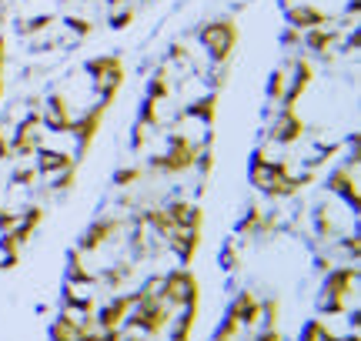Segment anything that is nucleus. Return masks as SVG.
Returning a JSON list of instances; mask_svg holds the SVG:
<instances>
[{
	"label": "nucleus",
	"instance_id": "1a4fd4ad",
	"mask_svg": "<svg viewBox=\"0 0 361 341\" xmlns=\"http://www.w3.org/2000/svg\"><path fill=\"white\" fill-rule=\"evenodd\" d=\"M284 174H291V164H288L284 158L271 161L264 147H258V151L251 154V161H247V181L255 184L258 191H261V187H264L268 181H274V178H284Z\"/></svg>",
	"mask_w": 361,
	"mask_h": 341
},
{
	"label": "nucleus",
	"instance_id": "72a5a7b5",
	"mask_svg": "<svg viewBox=\"0 0 361 341\" xmlns=\"http://www.w3.org/2000/svg\"><path fill=\"white\" fill-rule=\"evenodd\" d=\"M168 218L174 228H188V218H191V201H171L168 208Z\"/></svg>",
	"mask_w": 361,
	"mask_h": 341
},
{
	"label": "nucleus",
	"instance_id": "aec40b11",
	"mask_svg": "<svg viewBox=\"0 0 361 341\" xmlns=\"http://www.w3.org/2000/svg\"><path fill=\"white\" fill-rule=\"evenodd\" d=\"M67 285H74V288H90V285H97V275L84 264V254H80L78 248L67 251Z\"/></svg>",
	"mask_w": 361,
	"mask_h": 341
},
{
	"label": "nucleus",
	"instance_id": "7ed1b4c3",
	"mask_svg": "<svg viewBox=\"0 0 361 341\" xmlns=\"http://www.w3.org/2000/svg\"><path fill=\"white\" fill-rule=\"evenodd\" d=\"M84 70L94 80V91L101 94V104L114 107L117 94L124 87V61L117 54H104V57H90L87 64H84Z\"/></svg>",
	"mask_w": 361,
	"mask_h": 341
},
{
	"label": "nucleus",
	"instance_id": "c85d7f7f",
	"mask_svg": "<svg viewBox=\"0 0 361 341\" xmlns=\"http://www.w3.org/2000/svg\"><path fill=\"white\" fill-rule=\"evenodd\" d=\"M314 235L322 237V241H328V237H335V235H338V224H335V218H331L328 204L314 208Z\"/></svg>",
	"mask_w": 361,
	"mask_h": 341
},
{
	"label": "nucleus",
	"instance_id": "bb28decb",
	"mask_svg": "<svg viewBox=\"0 0 361 341\" xmlns=\"http://www.w3.org/2000/svg\"><path fill=\"white\" fill-rule=\"evenodd\" d=\"M130 275H134V264H114V268H104L101 275H97V285H104V288H111V291H121Z\"/></svg>",
	"mask_w": 361,
	"mask_h": 341
},
{
	"label": "nucleus",
	"instance_id": "c03bdc74",
	"mask_svg": "<svg viewBox=\"0 0 361 341\" xmlns=\"http://www.w3.org/2000/svg\"><path fill=\"white\" fill-rule=\"evenodd\" d=\"M107 24H111V30H124V27H130L134 24V7H121V11H114Z\"/></svg>",
	"mask_w": 361,
	"mask_h": 341
},
{
	"label": "nucleus",
	"instance_id": "dca6fc26",
	"mask_svg": "<svg viewBox=\"0 0 361 341\" xmlns=\"http://www.w3.org/2000/svg\"><path fill=\"white\" fill-rule=\"evenodd\" d=\"M284 17H288V27H295L301 34L311 27H328V20H331V13L314 7V4H291V7H284Z\"/></svg>",
	"mask_w": 361,
	"mask_h": 341
},
{
	"label": "nucleus",
	"instance_id": "4be33fe9",
	"mask_svg": "<svg viewBox=\"0 0 361 341\" xmlns=\"http://www.w3.org/2000/svg\"><path fill=\"white\" fill-rule=\"evenodd\" d=\"M338 37H341V30H331V27H311V30L301 34V44H305L311 54H328Z\"/></svg>",
	"mask_w": 361,
	"mask_h": 341
},
{
	"label": "nucleus",
	"instance_id": "e433bc0d",
	"mask_svg": "<svg viewBox=\"0 0 361 341\" xmlns=\"http://www.w3.org/2000/svg\"><path fill=\"white\" fill-rule=\"evenodd\" d=\"M278 311H281V302L278 298H264L261 302V325L264 328H278Z\"/></svg>",
	"mask_w": 361,
	"mask_h": 341
},
{
	"label": "nucleus",
	"instance_id": "f257e3e1",
	"mask_svg": "<svg viewBox=\"0 0 361 341\" xmlns=\"http://www.w3.org/2000/svg\"><path fill=\"white\" fill-rule=\"evenodd\" d=\"M358 281H361L358 264H341V268L324 271L322 294H318V311L322 315H345L348 298L358 294Z\"/></svg>",
	"mask_w": 361,
	"mask_h": 341
},
{
	"label": "nucleus",
	"instance_id": "a878e982",
	"mask_svg": "<svg viewBox=\"0 0 361 341\" xmlns=\"http://www.w3.org/2000/svg\"><path fill=\"white\" fill-rule=\"evenodd\" d=\"M197 311H201V304H194V308H180L178 318H171L174 321V328H171V341H191V331L197 325Z\"/></svg>",
	"mask_w": 361,
	"mask_h": 341
},
{
	"label": "nucleus",
	"instance_id": "de8ad7c7",
	"mask_svg": "<svg viewBox=\"0 0 361 341\" xmlns=\"http://www.w3.org/2000/svg\"><path fill=\"white\" fill-rule=\"evenodd\" d=\"M17 224H20V214H17V211L0 208V235H4V231H13Z\"/></svg>",
	"mask_w": 361,
	"mask_h": 341
},
{
	"label": "nucleus",
	"instance_id": "6e6552de",
	"mask_svg": "<svg viewBox=\"0 0 361 341\" xmlns=\"http://www.w3.org/2000/svg\"><path fill=\"white\" fill-rule=\"evenodd\" d=\"M40 131H44V124H40V111H30V114H24V120L13 128L11 134V154L20 161H30L34 154H37V147L44 144L40 141Z\"/></svg>",
	"mask_w": 361,
	"mask_h": 341
},
{
	"label": "nucleus",
	"instance_id": "13d9d810",
	"mask_svg": "<svg viewBox=\"0 0 361 341\" xmlns=\"http://www.w3.org/2000/svg\"><path fill=\"white\" fill-rule=\"evenodd\" d=\"M107 4H111V7H124L128 0H107Z\"/></svg>",
	"mask_w": 361,
	"mask_h": 341
},
{
	"label": "nucleus",
	"instance_id": "423d86ee",
	"mask_svg": "<svg viewBox=\"0 0 361 341\" xmlns=\"http://www.w3.org/2000/svg\"><path fill=\"white\" fill-rule=\"evenodd\" d=\"M107 111H111V107L97 101L94 107L80 111L78 118L71 120V131H67V134H71V137L78 141V151H74V161H78V164L90 154V147H94V141H97V134H101V128H104V118H107Z\"/></svg>",
	"mask_w": 361,
	"mask_h": 341
},
{
	"label": "nucleus",
	"instance_id": "8fccbe9b",
	"mask_svg": "<svg viewBox=\"0 0 361 341\" xmlns=\"http://www.w3.org/2000/svg\"><path fill=\"white\" fill-rule=\"evenodd\" d=\"M13 154H11V134L0 128V161H11Z\"/></svg>",
	"mask_w": 361,
	"mask_h": 341
},
{
	"label": "nucleus",
	"instance_id": "4c0bfd02",
	"mask_svg": "<svg viewBox=\"0 0 361 341\" xmlns=\"http://www.w3.org/2000/svg\"><path fill=\"white\" fill-rule=\"evenodd\" d=\"M141 178H144V168H137V164L121 168V170H114V187H130V184H137Z\"/></svg>",
	"mask_w": 361,
	"mask_h": 341
},
{
	"label": "nucleus",
	"instance_id": "a19ab883",
	"mask_svg": "<svg viewBox=\"0 0 361 341\" xmlns=\"http://www.w3.org/2000/svg\"><path fill=\"white\" fill-rule=\"evenodd\" d=\"M40 181V174H37V168H34V164H20V168L13 170V184H17V187H34V184Z\"/></svg>",
	"mask_w": 361,
	"mask_h": 341
},
{
	"label": "nucleus",
	"instance_id": "58836bf2",
	"mask_svg": "<svg viewBox=\"0 0 361 341\" xmlns=\"http://www.w3.org/2000/svg\"><path fill=\"white\" fill-rule=\"evenodd\" d=\"M0 254H4V258H20V254H24V244L17 241L13 231H4V235H0Z\"/></svg>",
	"mask_w": 361,
	"mask_h": 341
},
{
	"label": "nucleus",
	"instance_id": "0eeeda50",
	"mask_svg": "<svg viewBox=\"0 0 361 341\" xmlns=\"http://www.w3.org/2000/svg\"><path fill=\"white\" fill-rule=\"evenodd\" d=\"M171 311L164 302H154V304H134L130 308V315L124 318V331H141L147 338H157V335H164L171 325Z\"/></svg>",
	"mask_w": 361,
	"mask_h": 341
},
{
	"label": "nucleus",
	"instance_id": "f03ea898",
	"mask_svg": "<svg viewBox=\"0 0 361 341\" xmlns=\"http://www.w3.org/2000/svg\"><path fill=\"white\" fill-rule=\"evenodd\" d=\"M201 44L207 51V61L214 67H228L234 57V47L241 40V30H238V20L231 17H221V20H211V24L201 27Z\"/></svg>",
	"mask_w": 361,
	"mask_h": 341
},
{
	"label": "nucleus",
	"instance_id": "49530a36",
	"mask_svg": "<svg viewBox=\"0 0 361 341\" xmlns=\"http://www.w3.org/2000/svg\"><path fill=\"white\" fill-rule=\"evenodd\" d=\"M147 131H151V128H144L141 120L134 124V137H130V151H137V154H141L144 147H147Z\"/></svg>",
	"mask_w": 361,
	"mask_h": 341
},
{
	"label": "nucleus",
	"instance_id": "7c9ffc66",
	"mask_svg": "<svg viewBox=\"0 0 361 341\" xmlns=\"http://www.w3.org/2000/svg\"><path fill=\"white\" fill-rule=\"evenodd\" d=\"M331 335H335V331L328 328V321H322V318H311V321H305V328H301L298 341H328Z\"/></svg>",
	"mask_w": 361,
	"mask_h": 341
},
{
	"label": "nucleus",
	"instance_id": "bf43d9fd",
	"mask_svg": "<svg viewBox=\"0 0 361 341\" xmlns=\"http://www.w3.org/2000/svg\"><path fill=\"white\" fill-rule=\"evenodd\" d=\"M211 341H238V338H224V335H214Z\"/></svg>",
	"mask_w": 361,
	"mask_h": 341
},
{
	"label": "nucleus",
	"instance_id": "5701e85b",
	"mask_svg": "<svg viewBox=\"0 0 361 341\" xmlns=\"http://www.w3.org/2000/svg\"><path fill=\"white\" fill-rule=\"evenodd\" d=\"M61 304H64V311H78V315H94V308H97V302L74 285L61 288Z\"/></svg>",
	"mask_w": 361,
	"mask_h": 341
},
{
	"label": "nucleus",
	"instance_id": "412c9836",
	"mask_svg": "<svg viewBox=\"0 0 361 341\" xmlns=\"http://www.w3.org/2000/svg\"><path fill=\"white\" fill-rule=\"evenodd\" d=\"M184 118L201 120L207 131H211V128H214V120H218V91L204 94V97H197L191 107H184Z\"/></svg>",
	"mask_w": 361,
	"mask_h": 341
},
{
	"label": "nucleus",
	"instance_id": "052dcab7",
	"mask_svg": "<svg viewBox=\"0 0 361 341\" xmlns=\"http://www.w3.org/2000/svg\"><path fill=\"white\" fill-rule=\"evenodd\" d=\"M0 101H4V74H0Z\"/></svg>",
	"mask_w": 361,
	"mask_h": 341
},
{
	"label": "nucleus",
	"instance_id": "37998d69",
	"mask_svg": "<svg viewBox=\"0 0 361 341\" xmlns=\"http://www.w3.org/2000/svg\"><path fill=\"white\" fill-rule=\"evenodd\" d=\"M44 214H47V211L40 208V204H34V208H27L24 214H20V224H24L27 231H37L40 224H44Z\"/></svg>",
	"mask_w": 361,
	"mask_h": 341
},
{
	"label": "nucleus",
	"instance_id": "4468645a",
	"mask_svg": "<svg viewBox=\"0 0 361 341\" xmlns=\"http://www.w3.org/2000/svg\"><path fill=\"white\" fill-rule=\"evenodd\" d=\"M301 137H305V120L298 118V111H284L281 107L278 120L271 124V131H268V141L271 144L291 147V144H298Z\"/></svg>",
	"mask_w": 361,
	"mask_h": 341
},
{
	"label": "nucleus",
	"instance_id": "864d4df0",
	"mask_svg": "<svg viewBox=\"0 0 361 341\" xmlns=\"http://www.w3.org/2000/svg\"><path fill=\"white\" fill-rule=\"evenodd\" d=\"M121 341H154V338H147V335H141V331H124V338Z\"/></svg>",
	"mask_w": 361,
	"mask_h": 341
},
{
	"label": "nucleus",
	"instance_id": "6ab92c4d",
	"mask_svg": "<svg viewBox=\"0 0 361 341\" xmlns=\"http://www.w3.org/2000/svg\"><path fill=\"white\" fill-rule=\"evenodd\" d=\"M228 315L238 318V321H241V328H258L261 325V302L251 294V291H241V294L231 302Z\"/></svg>",
	"mask_w": 361,
	"mask_h": 341
},
{
	"label": "nucleus",
	"instance_id": "9b49d317",
	"mask_svg": "<svg viewBox=\"0 0 361 341\" xmlns=\"http://www.w3.org/2000/svg\"><path fill=\"white\" fill-rule=\"evenodd\" d=\"M71 120H74V111H71V97L64 91H54L47 97V107L40 114V124L51 134H67L71 131Z\"/></svg>",
	"mask_w": 361,
	"mask_h": 341
},
{
	"label": "nucleus",
	"instance_id": "79ce46f5",
	"mask_svg": "<svg viewBox=\"0 0 361 341\" xmlns=\"http://www.w3.org/2000/svg\"><path fill=\"white\" fill-rule=\"evenodd\" d=\"M278 224H281V214H278V211H268V214H261L258 235H255V237H271L274 231H278Z\"/></svg>",
	"mask_w": 361,
	"mask_h": 341
},
{
	"label": "nucleus",
	"instance_id": "2eb2a0df",
	"mask_svg": "<svg viewBox=\"0 0 361 341\" xmlns=\"http://www.w3.org/2000/svg\"><path fill=\"white\" fill-rule=\"evenodd\" d=\"M130 308H134V294H117V298H111V302H104L101 308H94L97 328L101 331L124 328V318L130 315Z\"/></svg>",
	"mask_w": 361,
	"mask_h": 341
},
{
	"label": "nucleus",
	"instance_id": "2f4dec72",
	"mask_svg": "<svg viewBox=\"0 0 361 341\" xmlns=\"http://www.w3.org/2000/svg\"><path fill=\"white\" fill-rule=\"evenodd\" d=\"M147 97H154V101H168V97H171L168 67H161V70H154V78L147 80Z\"/></svg>",
	"mask_w": 361,
	"mask_h": 341
},
{
	"label": "nucleus",
	"instance_id": "3c124183",
	"mask_svg": "<svg viewBox=\"0 0 361 341\" xmlns=\"http://www.w3.org/2000/svg\"><path fill=\"white\" fill-rule=\"evenodd\" d=\"M255 341H284V338H281V331H278V328H264Z\"/></svg>",
	"mask_w": 361,
	"mask_h": 341
},
{
	"label": "nucleus",
	"instance_id": "39448f33",
	"mask_svg": "<svg viewBox=\"0 0 361 341\" xmlns=\"http://www.w3.org/2000/svg\"><path fill=\"white\" fill-rule=\"evenodd\" d=\"M197 151H201V147L194 144L188 134L174 131V134H168V151L151 158V170H154V174H184V170L194 168Z\"/></svg>",
	"mask_w": 361,
	"mask_h": 341
},
{
	"label": "nucleus",
	"instance_id": "393cba45",
	"mask_svg": "<svg viewBox=\"0 0 361 341\" xmlns=\"http://www.w3.org/2000/svg\"><path fill=\"white\" fill-rule=\"evenodd\" d=\"M137 224H141V228H151V231H154V235H161V237H171L174 231H178V228L171 224V218H168V211H164V208L144 211L141 218H137Z\"/></svg>",
	"mask_w": 361,
	"mask_h": 341
},
{
	"label": "nucleus",
	"instance_id": "6e6d98bb",
	"mask_svg": "<svg viewBox=\"0 0 361 341\" xmlns=\"http://www.w3.org/2000/svg\"><path fill=\"white\" fill-rule=\"evenodd\" d=\"M314 268H318V275H324V271H331L335 264L328 261V258H318V261H314Z\"/></svg>",
	"mask_w": 361,
	"mask_h": 341
},
{
	"label": "nucleus",
	"instance_id": "603ef678",
	"mask_svg": "<svg viewBox=\"0 0 361 341\" xmlns=\"http://www.w3.org/2000/svg\"><path fill=\"white\" fill-rule=\"evenodd\" d=\"M171 61H188V47L184 44H171Z\"/></svg>",
	"mask_w": 361,
	"mask_h": 341
},
{
	"label": "nucleus",
	"instance_id": "ea45409f",
	"mask_svg": "<svg viewBox=\"0 0 361 341\" xmlns=\"http://www.w3.org/2000/svg\"><path fill=\"white\" fill-rule=\"evenodd\" d=\"M221 268H224V271H238V268H241V251H238L234 241H228L224 251H221Z\"/></svg>",
	"mask_w": 361,
	"mask_h": 341
},
{
	"label": "nucleus",
	"instance_id": "c756f323",
	"mask_svg": "<svg viewBox=\"0 0 361 341\" xmlns=\"http://www.w3.org/2000/svg\"><path fill=\"white\" fill-rule=\"evenodd\" d=\"M137 120H141L144 128L157 131V128H161V101H154V97H144L141 111H137Z\"/></svg>",
	"mask_w": 361,
	"mask_h": 341
},
{
	"label": "nucleus",
	"instance_id": "a211bd4d",
	"mask_svg": "<svg viewBox=\"0 0 361 341\" xmlns=\"http://www.w3.org/2000/svg\"><path fill=\"white\" fill-rule=\"evenodd\" d=\"M168 241H171V251L178 254L180 268H191L194 258H197V251H201V231H188V228H178V231H174Z\"/></svg>",
	"mask_w": 361,
	"mask_h": 341
},
{
	"label": "nucleus",
	"instance_id": "b1692460",
	"mask_svg": "<svg viewBox=\"0 0 361 341\" xmlns=\"http://www.w3.org/2000/svg\"><path fill=\"white\" fill-rule=\"evenodd\" d=\"M51 341H78L80 331H78V315L74 311H61V315L51 321V331H47Z\"/></svg>",
	"mask_w": 361,
	"mask_h": 341
},
{
	"label": "nucleus",
	"instance_id": "5fc2aeb1",
	"mask_svg": "<svg viewBox=\"0 0 361 341\" xmlns=\"http://www.w3.org/2000/svg\"><path fill=\"white\" fill-rule=\"evenodd\" d=\"M4 64H7V37L0 34V74H4Z\"/></svg>",
	"mask_w": 361,
	"mask_h": 341
},
{
	"label": "nucleus",
	"instance_id": "4d7b16f0",
	"mask_svg": "<svg viewBox=\"0 0 361 341\" xmlns=\"http://www.w3.org/2000/svg\"><path fill=\"white\" fill-rule=\"evenodd\" d=\"M328 341H361V338H358V331L351 328V335H331Z\"/></svg>",
	"mask_w": 361,
	"mask_h": 341
},
{
	"label": "nucleus",
	"instance_id": "9d476101",
	"mask_svg": "<svg viewBox=\"0 0 361 341\" xmlns=\"http://www.w3.org/2000/svg\"><path fill=\"white\" fill-rule=\"evenodd\" d=\"M324 187H328L331 194L345 197V201H348V208H351V214H358V208H361V197H358V168L338 164V168L328 174Z\"/></svg>",
	"mask_w": 361,
	"mask_h": 341
},
{
	"label": "nucleus",
	"instance_id": "473e14b6",
	"mask_svg": "<svg viewBox=\"0 0 361 341\" xmlns=\"http://www.w3.org/2000/svg\"><path fill=\"white\" fill-rule=\"evenodd\" d=\"M284 91H288V70L278 67V70H271V78H268V101L271 104H281Z\"/></svg>",
	"mask_w": 361,
	"mask_h": 341
},
{
	"label": "nucleus",
	"instance_id": "cd10ccee",
	"mask_svg": "<svg viewBox=\"0 0 361 341\" xmlns=\"http://www.w3.org/2000/svg\"><path fill=\"white\" fill-rule=\"evenodd\" d=\"M261 214H264V208H261V204H251V208L245 211V218H241V221L234 224V231H238V237H255V235H258Z\"/></svg>",
	"mask_w": 361,
	"mask_h": 341
},
{
	"label": "nucleus",
	"instance_id": "09e8293b",
	"mask_svg": "<svg viewBox=\"0 0 361 341\" xmlns=\"http://www.w3.org/2000/svg\"><path fill=\"white\" fill-rule=\"evenodd\" d=\"M281 44H284V47H298V44H301V30L288 27V30L281 34Z\"/></svg>",
	"mask_w": 361,
	"mask_h": 341
},
{
	"label": "nucleus",
	"instance_id": "c9c22d12",
	"mask_svg": "<svg viewBox=\"0 0 361 341\" xmlns=\"http://www.w3.org/2000/svg\"><path fill=\"white\" fill-rule=\"evenodd\" d=\"M47 27H54V13H40V17H34V20H24L17 30H20L24 37H34V34L47 30Z\"/></svg>",
	"mask_w": 361,
	"mask_h": 341
},
{
	"label": "nucleus",
	"instance_id": "a18cd8bd",
	"mask_svg": "<svg viewBox=\"0 0 361 341\" xmlns=\"http://www.w3.org/2000/svg\"><path fill=\"white\" fill-rule=\"evenodd\" d=\"M64 24L71 27V34H74V37H80V40L94 34V24H90V20H84V17H67Z\"/></svg>",
	"mask_w": 361,
	"mask_h": 341
},
{
	"label": "nucleus",
	"instance_id": "f3484780",
	"mask_svg": "<svg viewBox=\"0 0 361 341\" xmlns=\"http://www.w3.org/2000/svg\"><path fill=\"white\" fill-rule=\"evenodd\" d=\"M34 168H37L40 178H54V174H61V170H71L78 168V161L71 151H57V147H37V154H34Z\"/></svg>",
	"mask_w": 361,
	"mask_h": 341
},
{
	"label": "nucleus",
	"instance_id": "f704fd0d",
	"mask_svg": "<svg viewBox=\"0 0 361 341\" xmlns=\"http://www.w3.org/2000/svg\"><path fill=\"white\" fill-rule=\"evenodd\" d=\"M74 184H78V168L54 174V178H51V187H47V191H54V194H67V191H71Z\"/></svg>",
	"mask_w": 361,
	"mask_h": 341
},
{
	"label": "nucleus",
	"instance_id": "20e7f679",
	"mask_svg": "<svg viewBox=\"0 0 361 341\" xmlns=\"http://www.w3.org/2000/svg\"><path fill=\"white\" fill-rule=\"evenodd\" d=\"M161 302L168 308H194L201 304V285L191 268H174L168 275H161Z\"/></svg>",
	"mask_w": 361,
	"mask_h": 341
},
{
	"label": "nucleus",
	"instance_id": "f8f14e48",
	"mask_svg": "<svg viewBox=\"0 0 361 341\" xmlns=\"http://www.w3.org/2000/svg\"><path fill=\"white\" fill-rule=\"evenodd\" d=\"M124 228V218H97V221L90 224L87 231L80 235V241H78V251L80 254H94V251H101L111 237L117 235Z\"/></svg>",
	"mask_w": 361,
	"mask_h": 341
},
{
	"label": "nucleus",
	"instance_id": "ddd939ff",
	"mask_svg": "<svg viewBox=\"0 0 361 341\" xmlns=\"http://www.w3.org/2000/svg\"><path fill=\"white\" fill-rule=\"evenodd\" d=\"M291 67H295V74H291V80H288V91H284V97H281V107H284V111H295L298 101L308 94L311 80H314V67H311L308 57H298Z\"/></svg>",
	"mask_w": 361,
	"mask_h": 341
}]
</instances>
